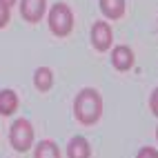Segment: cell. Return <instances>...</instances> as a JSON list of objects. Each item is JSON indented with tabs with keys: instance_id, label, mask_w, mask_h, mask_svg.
<instances>
[{
	"instance_id": "cell-1",
	"label": "cell",
	"mask_w": 158,
	"mask_h": 158,
	"mask_svg": "<svg viewBox=\"0 0 158 158\" xmlns=\"http://www.w3.org/2000/svg\"><path fill=\"white\" fill-rule=\"evenodd\" d=\"M102 114V98L96 89H82L78 91L76 100H73V116L78 118L80 125H94Z\"/></svg>"
},
{
	"instance_id": "cell-2",
	"label": "cell",
	"mask_w": 158,
	"mask_h": 158,
	"mask_svg": "<svg viewBox=\"0 0 158 158\" xmlns=\"http://www.w3.org/2000/svg\"><path fill=\"white\" fill-rule=\"evenodd\" d=\"M49 29L54 31V36H58V38L71 34V29H73V14H71V9L65 2H56L54 7L49 9Z\"/></svg>"
},
{
	"instance_id": "cell-3",
	"label": "cell",
	"mask_w": 158,
	"mask_h": 158,
	"mask_svg": "<svg viewBox=\"0 0 158 158\" xmlns=\"http://www.w3.org/2000/svg\"><path fill=\"white\" fill-rule=\"evenodd\" d=\"M9 140H11V147L18 152H27L31 143H34V127L27 118H18L14 120L11 129H9Z\"/></svg>"
},
{
	"instance_id": "cell-4",
	"label": "cell",
	"mask_w": 158,
	"mask_h": 158,
	"mask_svg": "<svg viewBox=\"0 0 158 158\" xmlns=\"http://www.w3.org/2000/svg\"><path fill=\"white\" fill-rule=\"evenodd\" d=\"M114 43V31L107 23H102V20H98V23H94L91 27V45L96 47L98 51H107Z\"/></svg>"
},
{
	"instance_id": "cell-5",
	"label": "cell",
	"mask_w": 158,
	"mask_h": 158,
	"mask_svg": "<svg viewBox=\"0 0 158 158\" xmlns=\"http://www.w3.org/2000/svg\"><path fill=\"white\" fill-rule=\"evenodd\" d=\"M47 9V0H20V14L27 23H40Z\"/></svg>"
},
{
	"instance_id": "cell-6",
	"label": "cell",
	"mask_w": 158,
	"mask_h": 158,
	"mask_svg": "<svg viewBox=\"0 0 158 158\" xmlns=\"http://www.w3.org/2000/svg\"><path fill=\"white\" fill-rule=\"evenodd\" d=\"M111 62H114V67L118 71H127L134 65V51L127 45H118L111 51Z\"/></svg>"
},
{
	"instance_id": "cell-7",
	"label": "cell",
	"mask_w": 158,
	"mask_h": 158,
	"mask_svg": "<svg viewBox=\"0 0 158 158\" xmlns=\"http://www.w3.org/2000/svg\"><path fill=\"white\" fill-rule=\"evenodd\" d=\"M67 158H91V147H89V143L82 138V136L71 138V143H69V147H67Z\"/></svg>"
},
{
	"instance_id": "cell-8",
	"label": "cell",
	"mask_w": 158,
	"mask_h": 158,
	"mask_svg": "<svg viewBox=\"0 0 158 158\" xmlns=\"http://www.w3.org/2000/svg\"><path fill=\"white\" fill-rule=\"evenodd\" d=\"M18 109V96L11 89H2L0 91V114L2 116H11Z\"/></svg>"
},
{
	"instance_id": "cell-9",
	"label": "cell",
	"mask_w": 158,
	"mask_h": 158,
	"mask_svg": "<svg viewBox=\"0 0 158 158\" xmlns=\"http://www.w3.org/2000/svg\"><path fill=\"white\" fill-rule=\"evenodd\" d=\"M100 9L109 20H118L125 14V0H100Z\"/></svg>"
},
{
	"instance_id": "cell-10",
	"label": "cell",
	"mask_w": 158,
	"mask_h": 158,
	"mask_svg": "<svg viewBox=\"0 0 158 158\" xmlns=\"http://www.w3.org/2000/svg\"><path fill=\"white\" fill-rule=\"evenodd\" d=\"M34 82L40 91H47L51 89V82H54V73H51L49 67H38L36 73H34Z\"/></svg>"
},
{
	"instance_id": "cell-11",
	"label": "cell",
	"mask_w": 158,
	"mask_h": 158,
	"mask_svg": "<svg viewBox=\"0 0 158 158\" xmlns=\"http://www.w3.org/2000/svg\"><path fill=\"white\" fill-rule=\"evenodd\" d=\"M34 158H60V149L54 140H43V143H38Z\"/></svg>"
},
{
	"instance_id": "cell-12",
	"label": "cell",
	"mask_w": 158,
	"mask_h": 158,
	"mask_svg": "<svg viewBox=\"0 0 158 158\" xmlns=\"http://www.w3.org/2000/svg\"><path fill=\"white\" fill-rule=\"evenodd\" d=\"M9 9H11V7L0 0V29L7 27V23H9Z\"/></svg>"
},
{
	"instance_id": "cell-13",
	"label": "cell",
	"mask_w": 158,
	"mask_h": 158,
	"mask_svg": "<svg viewBox=\"0 0 158 158\" xmlns=\"http://www.w3.org/2000/svg\"><path fill=\"white\" fill-rule=\"evenodd\" d=\"M136 158H158V152L154 149V147H143V149H138Z\"/></svg>"
},
{
	"instance_id": "cell-14",
	"label": "cell",
	"mask_w": 158,
	"mask_h": 158,
	"mask_svg": "<svg viewBox=\"0 0 158 158\" xmlns=\"http://www.w3.org/2000/svg\"><path fill=\"white\" fill-rule=\"evenodd\" d=\"M149 109L158 116V87L152 91V96H149Z\"/></svg>"
},
{
	"instance_id": "cell-15",
	"label": "cell",
	"mask_w": 158,
	"mask_h": 158,
	"mask_svg": "<svg viewBox=\"0 0 158 158\" xmlns=\"http://www.w3.org/2000/svg\"><path fill=\"white\" fill-rule=\"evenodd\" d=\"M2 2H7V5H9V7H11V5H14V2H16V0H2Z\"/></svg>"
}]
</instances>
